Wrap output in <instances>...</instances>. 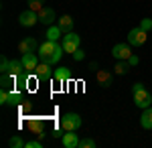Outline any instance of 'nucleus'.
Returning a JSON list of instances; mask_svg holds the SVG:
<instances>
[{
    "instance_id": "nucleus-1",
    "label": "nucleus",
    "mask_w": 152,
    "mask_h": 148,
    "mask_svg": "<svg viewBox=\"0 0 152 148\" xmlns=\"http://www.w3.org/2000/svg\"><path fill=\"white\" fill-rule=\"evenodd\" d=\"M132 95H134V103H136L140 110L152 106V93L146 89L142 83H134V85H132Z\"/></svg>"
},
{
    "instance_id": "nucleus-2",
    "label": "nucleus",
    "mask_w": 152,
    "mask_h": 148,
    "mask_svg": "<svg viewBox=\"0 0 152 148\" xmlns=\"http://www.w3.org/2000/svg\"><path fill=\"white\" fill-rule=\"evenodd\" d=\"M79 43H81V39L77 33H65V37L61 39V45L65 49V53H69V55H73L79 49Z\"/></svg>"
},
{
    "instance_id": "nucleus-3",
    "label": "nucleus",
    "mask_w": 152,
    "mask_h": 148,
    "mask_svg": "<svg viewBox=\"0 0 152 148\" xmlns=\"http://www.w3.org/2000/svg\"><path fill=\"white\" fill-rule=\"evenodd\" d=\"M81 126V116L75 112H67L61 116V128L63 130H77Z\"/></svg>"
},
{
    "instance_id": "nucleus-4",
    "label": "nucleus",
    "mask_w": 152,
    "mask_h": 148,
    "mask_svg": "<svg viewBox=\"0 0 152 148\" xmlns=\"http://www.w3.org/2000/svg\"><path fill=\"white\" fill-rule=\"evenodd\" d=\"M18 23H20V26H26V29L35 26V24L39 23V12L33 10V8H26L24 12L18 14Z\"/></svg>"
},
{
    "instance_id": "nucleus-5",
    "label": "nucleus",
    "mask_w": 152,
    "mask_h": 148,
    "mask_svg": "<svg viewBox=\"0 0 152 148\" xmlns=\"http://www.w3.org/2000/svg\"><path fill=\"white\" fill-rule=\"evenodd\" d=\"M128 43L132 47H140L146 43V31L142 29V26H136V29H132L128 33Z\"/></svg>"
},
{
    "instance_id": "nucleus-6",
    "label": "nucleus",
    "mask_w": 152,
    "mask_h": 148,
    "mask_svg": "<svg viewBox=\"0 0 152 148\" xmlns=\"http://www.w3.org/2000/svg\"><path fill=\"white\" fill-rule=\"evenodd\" d=\"M132 55V45L130 43H118L112 47V57L120 61V59H128Z\"/></svg>"
},
{
    "instance_id": "nucleus-7",
    "label": "nucleus",
    "mask_w": 152,
    "mask_h": 148,
    "mask_svg": "<svg viewBox=\"0 0 152 148\" xmlns=\"http://www.w3.org/2000/svg\"><path fill=\"white\" fill-rule=\"evenodd\" d=\"M57 45H59L57 41H49V39L45 41V43H41V45H39V57H41V61H45V63H47L49 57L55 53Z\"/></svg>"
},
{
    "instance_id": "nucleus-8",
    "label": "nucleus",
    "mask_w": 152,
    "mask_h": 148,
    "mask_svg": "<svg viewBox=\"0 0 152 148\" xmlns=\"http://www.w3.org/2000/svg\"><path fill=\"white\" fill-rule=\"evenodd\" d=\"M20 61H23L24 69L31 73V71H35V69L39 67V61H41V57H39V55H35V53H23Z\"/></svg>"
},
{
    "instance_id": "nucleus-9",
    "label": "nucleus",
    "mask_w": 152,
    "mask_h": 148,
    "mask_svg": "<svg viewBox=\"0 0 152 148\" xmlns=\"http://www.w3.org/2000/svg\"><path fill=\"white\" fill-rule=\"evenodd\" d=\"M61 142H63V146L65 148H79V138L75 134V130H65V134L61 136Z\"/></svg>"
},
{
    "instance_id": "nucleus-10",
    "label": "nucleus",
    "mask_w": 152,
    "mask_h": 148,
    "mask_svg": "<svg viewBox=\"0 0 152 148\" xmlns=\"http://www.w3.org/2000/svg\"><path fill=\"white\" fill-rule=\"evenodd\" d=\"M140 126L144 128V130H152V106H148V108H144V110H142Z\"/></svg>"
},
{
    "instance_id": "nucleus-11",
    "label": "nucleus",
    "mask_w": 152,
    "mask_h": 148,
    "mask_svg": "<svg viewBox=\"0 0 152 148\" xmlns=\"http://www.w3.org/2000/svg\"><path fill=\"white\" fill-rule=\"evenodd\" d=\"M55 16H57V14H55L53 8H47V6H45V8H41V10H39V21H41L43 24H53Z\"/></svg>"
},
{
    "instance_id": "nucleus-12",
    "label": "nucleus",
    "mask_w": 152,
    "mask_h": 148,
    "mask_svg": "<svg viewBox=\"0 0 152 148\" xmlns=\"http://www.w3.org/2000/svg\"><path fill=\"white\" fill-rule=\"evenodd\" d=\"M53 77L59 81V83H67L71 79V69L69 67H57L53 71Z\"/></svg>"
},
{
    "instance_id": "nucleus-13",
    "label": "nucleus",
    "mask_w": 152,
    "mask_h": 148,
    "mask_svg": "<svg viewBox=\"0 0 152 148\" xmlns=\"http://www.w3.org/2000/svg\"><path fill=\"white\" fill-rule=\"evenodd\" d=\"M8 73H10V75H14V77H20L23 73H26V69H24L23 61H20V59H12V61H10V69H8Z\"/></svg>"
},
{
    "instance_id": "nucleus-14",
    "label": "nucleus",
    "mask_w": 152,
    "mask_h": 148,
    "mask_svg": "<svg viewBox=\"0 0 152 148\" xmlns=\"http://www.w3.org/2000/svg\"><path fill=\"white\" fill-rule=\"evenodd\" d=\"M35 49H39V47H37V41H35V39H23V41H20V45H18V51H20V55H23V53H33Z\"/></svg>"
},
{
    "instance_id": "nucleus-15",
    "label": "nucleus",
    "mask_w": 152,
    "mask_h": 148,
    "mask_svg": "<svg viewBox=\"0 0 152 148\" xmlns=\"http://www.w3.org/2000/svg\"><path fill=\"white\" fill-rule=\"evenodd\" d=\"M35 73L39 75V79H49L51 73H53V71H51V63H45V61L39 63V67L35 69Z\"/></svg>"
},
{
    "instance_id": "nucleus-16",
    "label": "nucleus",
    "mask_w": 152,
    "mask_h": 148,
    "mask_svg": "<svg viewBox=\"0 0 152 148\" xmlns=\"http://www.w3.org/2000/svg\"><path fill=\"white\" fill-rule=\"evenodd\" d=\"M59 29H61L63 33H71V29H73V18H71L69 14H61V16H59Z\"/></svg>"
},
{
    "instance_id": "nucleus-17",
    "label": "nucleus",
    "mask_w": 152,
    "mask_h": 148,
    "mask_svg": "<svg viewBox=\"0 0 152 148\" xmlns=\"http://www.w3.org/2000/svg\"><path fill=\"white\" fill-rule=\"evenodd\" d=\"M14 81H16V77H14V75H10V73H2V79H0V87H2V89L12 91V89H14Z\"/></svg>"
},
{
    "instance_id": "nucleus-18",
    "label": "nucleus",
    "mask_w": 152,
    "mask_h": 148,
    "mask_svg": "<svg viewBox=\"0 0 152 148\" xmlns=\"http://www.w3.org/2000/svg\"><path fill=\"white\" fill-rule=\"evenodd\" d=\"M61 29H59V24H49L47 29V39L49 41H61Z\"/></svg>"
},
{
    "instance_id": "nucleus-19",
    "label": "nucleus",
    "mask_w": 152,
    "mask_h": 148,
    "mask_svg": "<svg viewBox=\"0 0 152 148\" xmlns=\"http://www.w3.org/2000/svg\"><path fill=\"white\" fill-rule=\"evenodd\" d=\"M130 67H132V65L128 63V59H120L116 63V67H114V73H116V75H126Z\"/></svg>"
},
{
    "instance_id": "nucleus-20",
    "label": "nucleus",
    "mask_w": 152,
    "mask_h": 148,
    "mask_svg": "<svg viewBox=\"0 0 152 148\" xmlns=\"http://www.w3.org/2000/svg\"><path fill=\"white\" fill-rule=\"evenodd\" d=\"M63 55H65V49H63V45H61V43H59V45H57V49H55V53H53V55L49 57V61H47V63L55 65V63H59V61H61V57H63Z\"/></svg>"
},
{
    "instance_id": "nucleus-21",
    "label": "nucleus",
    "mask_w": 152,
    "mask_h": 148,
    "mask_svg": "<svg viewBox=\"0 0 152 148\" xmlns=\"http://www.w3.org/2000/svg\"><path fill=\"white\" fill-rule=\"evenodd\" d=\"M23 103V95L18 93V91H8V103L6 106H20Z\"/></svg>"
},
{
    "instance_id": "nucleus-22",
    "label": "nucleus",
    "mask_w": 152,
    "mask_h": 148,
    "mask_svg": "<svg viewBox=\"0 0 152 148\" xmlns=\"http://www.w3.org/2000/svg\"><path fill=\"white\" fill-rule=\"evenodd\" d=\"M97 81H99L104 87H107V85L112 83V73H110V71H99V73H97Z\"/></svg>"
},
{
    "instance_id": "nucleus-23",
    "label": "nucleus",
    "mask_w": 152,
    "mask_h": 148,
    "mask_svg": "<svg viewBox=\"0 0 152 148\" xmlns=\"http://www.w3.org/2000/svg\"><path fill=\"white\" fill-rule=\"evenodd\" d=\"M24 144H26V142H24L20 136H12L10 140H8V146H10V148H23Z\"/></svg>"
},
{
    "instance_id": "nucleus-24",
    "label": "nucleus",
    "mask_w": 152,
    "mask_h": 148,
    "mask_svg": "<svg viewBox=\"0 0 152 148\" xmlns=\"http://www.w3.org/2000/svg\"><path fill=\"white\" fill-rule=\"evenodd\" d=\"M28 8L39 12L41 8H45V0H28Z\"/></svg>"
},
{
    "instance_id": "nucleus-25",
    "label": "nucleus",
    "mask_w": 152,
    "mask_h": 148,
    "mask_svg": "<svg viewBox=\"0 0 152 148\" xmlns=\"http://www.w3.org/2000/svg\"><path fill=\"white\" fill-rule=\"evenodd\" d=\"M8 69H10V59L2 57L0 59V71H2V73H8Z\"/></svg>"
},
{
    "instance_id": "nucleus-26",
    "label": "nucleus",
    "mask_w": 152,
    "mask_h": 148,
    "mask_svg": "<svg viewBox=\"0 0 152 148\" xmlns=\"http://www.w3.org/2000/svg\"><path fill=\"white\" fill-rule=\"evenodd\" d=\"M95 146V140L94 138H83L79 142V148H94Z\"/></svg>"
},
{
    "instance_id": "nucleus-27",
    "label": "nucleus",
    "mask_w": 152,
    "mask_h": 148,
    "mask_svg": "<svg viewBox=\"0 0 152 148\" xmlns=\"http://www.w3.org/2000/svg\"><path fill=\"white\" fill-rule=\"evenodd\" d=\"M140 26L148 33V31H152V21L150 18H142V23H140Z\"/></svg>"
},
{
    "instance_id": "nucleus-28",
    "label": "nucleus",
    "mask_w": 152,
    "mask_h": 148,
    "mask_svg": "<svg viewBox=\"0 0 152 148\" xmlns=\"http://www.w3.org/2000/svg\"><path fill=\"white\" fill-rule=\"evenodd\" d=\"M43 144H41V140H28L26 144H24V148H41Z\"/></svg>"
},
{
    "instance_id": "nucleus-29",
    "label": "nucleus",
    "mask_w": 152,
    "mask_h": 148,
    "mask_svg": "<svg viewBox=\"0 0 152 148\" xmlns=\"http://www.w3.org/2000/svg\"><path fill=\"white\" fill-rule=\"evenodd\" d=\"M0 103H8V89H0Z\"/></svg>"
},
{
    "instance_id": "nucleus-30",
    "label": "nucleus",
    "mask_w": 152,
    "mask_h": 148,
    "mask_svg": "<svg viewBox=\"0 0 152 148\" xmlns=\"http://www.w3.org/2000/svg\"><path fill=\"white\" fill-rule=\"evenodd\" d=\"M73 59H75V61H83V59H85V53H83L81 49H77V51L73 53Z\"/></svg>"
},
{
    "instance_id": "nucleus-31",
    "label": "nucleus",
    "mask_w": 152,
    "mask_h": 148,
    "mask_svg": "<svg viewBox=\"0 0 152 148\" xmlns=\"http://www.w3.org/2000/svg\"><path fill=\"white\" fill-rule=\"evenodd\" d=\"M28 128H31L33 132H41V130H43V122H33Z\"/></svg>"
},
{
    "instance_id": "nucleus-32",
    "label": "nucleus",
    "mask_w": 152,
    "mask_h": 148,
    "mask_svg": "<svg viewBox=\"0 0 152 148\" xmlns=\"http://www.w3.org/2000/svg\"><path fill=\"white\" fill-rule=\"evenodd\" d=\"M128 63L132 65V67H136V65L140 63V59H138V55H130V57H128Z\"/></svg>"
},
{
    "instance_id": "nucleus-33",
    "label": "nucleus",
    "mask_w": 152,
    "mask_h": 148,
    "mask_svg": "<svg viewBox=\"0 0 152 148\" xmlns=\"http://www.w3.org/2000/svg\"><path fill=\"white\" fill-rule=\"evenodd\" d=\"M89 69H91V71H94V69H97V63H95V61H91V63H89Z\"/></svg>"
}]
</instances>
